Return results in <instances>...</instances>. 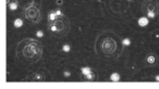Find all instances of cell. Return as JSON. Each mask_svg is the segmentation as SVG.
Listing matches in <instances>:
<instances>
[{"instance_id":"1","label":"cell","mask_w":159,"mask_h":89,"mask_svg":"<svg viewBox=\"0 0 159 89\" xmlns=\"http://www.w3.org/2000/svg\"><path fill=\"white\" fill-rule=\"evenodd\" d=\"M115 48H116V44H115V41L110 38H107L105 40L104 44H102V49H104L105 52H112L115 51Z\"/></svg>"},{"instance_id":"2","label":"cell","mask_w":159,"mask_h":89,"mask_svg":"<svg viewBox=\"0 0 159 89\" xmlns=\"http://www.w3.org/2000/svg\"><path fill=\"white\" fill-rule=\"evenodd\" d=\"M83 78H84L85 80H95L96 79V74L95 72L92 70L91 72H89V74H86V75L83 76Z\"/></svg>"},{"instance_id":"3","label":"cell","mask_w":159,"mask_h":89,"mask_svg":"<svg viewBox=\"0 0 159 89\" xmlns=\"http://www.w3.org/2000/svg\"><path fill=\"white\" fill-rule=\"evenodd\" d=\"M137 23H139V26H142V27H145V26H147L148 25V23H149V19L148 18H141L139 21H137Z\"/></svg>"},{"instance_id":"4","label":"cell","mask_w":159,"mask_h":89,"mask_svg":"<svg viewBox=\"0 0 159 89\" xmlns=\"http://www.w3.org/2000/svg\"><path fill=\"white\" fill-rule=\"evenodd\" d=\"M32 78H33V80H36V82H42V80L45 79V76L40 73H36L32 76Z\"/></svg>"},{"instance_id":"5","label":"cell","mask_w":159,"mask_h":89,"mask_svg":"<svg viewBox=\"0 0 159 89\" xmlns=\"http://www.w3.org/2000/svg\"><path fill=\"white\" fill-rule=\"evenodd\" d=\"M157 13H158V11H156V10H147V18L148 19H155L156 18Z\"/></svg>"},{"instance_id":"6","label":"cell","mask_w":159,"mask_h":89,"mask_svg":"<svg viewBox=\"0 0 159 89\" xmlns=\"http://www.w3.org/2000/svg\"><path fill=\"white\" fill-rule=\"evenodd\" d=\"M57 18H58V15H57V13H56V11L55 12L51 11L50 13L48 14V20L50 21V22H55V21L57 20Z\"/></svg>"},{"instance_id":"7","label":"cell","mask_w":159,"mask_h":89,"mask_svg":"<svg viewBox=\"0 0 159 89\" xmlns=\"http://www.w3.org/2000/svg\"><path fill=\"white\" fill-rule=\"evenodd\" d=\"M110 79L112 80V82H119V80H120V75L118 73H112L110 75Z\"/></svg>"},{"instance_id":"8","label":"cell","mask_w":159,"mask_h":89,"mask_svg":"<svg viewBox=\"0 0 159 89\" xmlns=\"http://www.w3.org/2000/svg\"><path fill=\"white\" fill-rule=\"evenodd\" d=\"M146 61H147L148 64H154L155 61H156V58H155V56H152V54H150V56L147 57V59H146Z\"/></svg>"},{"instance_id":"9","label":"cell","mask_w":159,"mask_h":89,"mask_svg":"<svg viewBox=\"0 0 159 89\" xmlns=\"http://www.w3.org/2000/svg\"><path fill=\"white\" fill-rule=\"evenodd\" d=\"M92 71V69L91 67H82V69H81V73H82V76H84V75H86V74H89V72Z\"/></svg>"},{"instance_id":"10","label":"cell","mask_w":159,"mask_h":89,"mask_svg":"<svg viewBox=\"0 0 159 89\" xmlns=\"http://www.w3.org/2000/svg\"><path fill=\"white\" fill-rule=\"evenodd\" d=\"M23 25V21L20 20V19H16V21H14V26L16 27H21Z\"/></svg>"},{"instance_id":"11","label":"cell","mask_w":159,"mask_h":89,"mask_svg":"<svg viewBox=\"0 0 159 89\" xmlns=\"http://www.w3.org/2000/svg\"><path fill=\"white\" fill-rule=\"evenodd\" d=\"M122 44H123L124 47H128V46H130V44H131V39H130V38H124L123 41H122Z\"/></svg>"},{"instance_id":"12","label":"cell","mask_w":159,"mask_h":89,"mask_svg":"<svg viewBox=\"0 0 159 89\" xmlns=\"http://www.w3.org/2000/svg\"><path fill=\"white\" fill-rule=\"evenodd\" d=\"M9 9L11 10V11H14V10L18 9V3L16 2H11L9 5Z\"/></svg>"},{"instance_id":"13","label":"cell","mask_w":159,"mask_h":89,"mask_svg":"<svg viewBox=\"0 0 159 89\" xmlns=\"http://www.w3.org/2000/svg\"><path fill=\"white\" fill-rule=\"evenodd\" d=\"M62 50H63L64 52H69L71 50V47L69 46V44H63V47H62Z\"/></svg>"},{"instance_id":"14","label":"cell","mask_w":159,"mask_h":89,"mask_svg":"<svg viewBox=\"0 0 159 89\" xmlns=\"http://www.w3.org/2000/svg\"><path fill=\"white\" fill-rule=\"evenodd\" d=\"M50 31L51 32H58V28H57V26L55 25V23H52V24L50 25Z\"/></svg>"},{"instance_id":"15","label":"cell","mask_w":159,"mask_h":89,"mask_svg":"<svg viewBox=\"0 0 159 89\" xmlns=\"http://www.w3.org/2000/svg\"><path fill=\"white\" fill-rule=\"evenodd\" d=\"M36 36H37L38 38H42L43 36H44V33H43L42 31H37V33H36Z\"/></svg>"},{"instance_id":"16","label":"cell","mask_w":159,"mask_h":89,"mask_svg":"<svg viewBox=\"0 0 159 89\" xmlns=\"http://www.w3.org/2000/svg\"><path fill=\"white\" fill-rule=\"evenodd\" d=\"M56 13H57L58 16H63V13H62L61 10H57V11H56Z\"/></svg>"},{"instance_id":"17","label":"cell","mask_w":159,"mask_h":89,"mask_svg":"<svg viewBox=\"0 0 159 89\" xmlns=\"http://www.w3.org/2000/svg\"><path fill=\"white\" fill-rule=\"evenodd\" d=\"M63 75L66 76V77H69V76H71V73H70V72H68V71H66L63 73Z\"/></svg>"},{"instance_id":"18","label":"cell","mask_w":159,"mask_h":89,"mask_svg":"<svg viewBox=\"0 0 159 89\" xmlns=\"http://www.w3.org/2000/svg\"><path fill=\"white\" fill-rule=\"evenodd\" d=\"M62 3H63V1H62V0H57V5H58V6L62 5Z\"/></svg>"},{"instance_id":"19","label":"cell","mask_w":159,"mask_h":89,"mask_svg":"<svg viewBox=\"0 0 159 89\" xmlns=\"http://www.w3.org/2000/svg\"><path fill=\"white\" fill-rule=\"evenodd\" d=\"M155 79H156L157 82H159V75H156V76H155Z\"/></svg>"},{"instance_id":"20","label":"cell","mask_w":159,"mask_h":89,"mask_svg":"<svg viewBox=\"0 0 159 89\" xmlns=\"http://www.w3.org/2000/svg\"><path fill=\"white\" fill-rule=\"evenodd\" d=\"M128 1H132V0H128Z\"/></svg>"}]
</instances>
